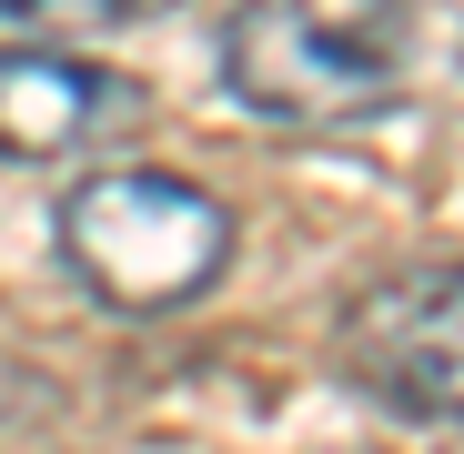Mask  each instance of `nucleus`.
I'll list each match as a JSON object with an SVG mask.
<instances>
[{
    "label": "nucleus",
    "mask_w": 464,
    "mask_h": 454,
    "mask_svg": "<svg viewBox=\"0 0 464 454\" xmlns=\"http://www.w3.org/2000/svg\"><path fill=\"white\" fill-rule=\"evenodd\" d=\"M414 82L404 0H243L222 21V92L273 131H343Z\"/></svg>",
    "instance_id": "nucleus-1"
},
{
    "label": "nucleus",
    "mask_w": 464,
    "mask_h": 454,
    "mask_svg": "<svg viewBox=\"0 0 464 454\" xmlns=\"http://www.w3.org/2000/svg\"><path fill=\"white\" fill-rule=\"evenodd\" d=\"M61 263L102 314H182L232 263V212L182 172H92L61 192Z\"/></svg>",
    "instance_id": "nucleus-2"
},
{
    "label": "nucleus",
    "mask_w": 464,
    "mask_h": 454,
    "mask_svg": "<svg viewBox=\"0 0 464 454\" xmlns=\"http://www.w3.org/2000/svg\"><path fill=\"white\" fill-rule=\"evenodd\" d=\"M334 373L373 394L394 424H454L464 404V273L454 263H394L363 283L334 324Z\"/></svg>",
    "instance_id": "nucleus-3"
},
{
    "label": "nucleus",
    "mask_w": 464,
    "mask_h": 454,
    "mask_svg": "<svg viewBox=\"0 0 464 454\" xmlns=\"http://www.w3.org/2000/svg\"><path fill=\"white\" fill-rule=\"evenodd\" d=\"M141 121V82L82 51H0V162H61Z\"/></svg>",
    "instance_id": "nucleus-4"
},
{
    "label": "nucleus",
    "mask_w": 464,
    "mask_h": 454,
    "mask_svg": "<svg viewBox=\"0 0 464 454\" xmlns=\"http://www.w3.org/2000/svg\"><path fill=\"white\" fill-rule=\"evenodd\" d=\"M162 11H182V0H0V21L21 31H141Z\"/></svg>",
    "instance_id": "nucleus-5"
}]
</instances>
